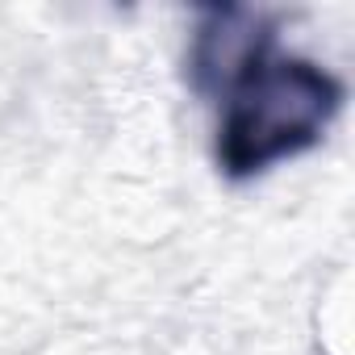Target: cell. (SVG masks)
<instances>
[{"label":"cell","mask_w":355,"mask_h":355,"mask_svg":"<svg viewBox=\"0 0 355 355\" xmlns=\"http://www.w3.org/2000/svg\"><path fill=\"white\" fill-rule=\"evenodd\" d=\"M343 88L305 59H276L272 46L251 59L226 88L218 159L230 175L268 171L313 146L330 125Z\"/></svg>","instance_id":"cell-1"}]
</instances>
